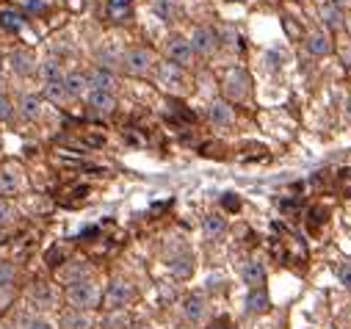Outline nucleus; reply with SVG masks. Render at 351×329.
Segmentation results:
<instances>
[{
  "label": "nucleus",
  "mask_w": 351,
  "mask_h": 329,
  "mask_svg": "<svg viewBox=\"0 0 351 329\" xmlns=\"http://www.w3.org/2000/svg\"><path fill=\"white\" fill-rule=\"evenodd\" d=\"M97 299H100V291H97L95 280H89V277L75 280V282L66 285V302H69L75 310H83V313H86L89 307L97 304Z\"/></svg>",
  "instance_id": "obj_1"
},
{
  "label": "nucleus",
  "mask_w": 351,
  "mask_h": 329,
  "mask_svg": "<svg viewBox=\"0 0 351 329\" xmlns=\"http://www.w3.org/2000/svg\"><path fill=\"white\" fill-rule=\"evenodd\" d=\"M163 50H166V58H169L174 66H180V69H189L191 61H194V56H197L194 47H191V42H189V36H183V34L166 36Z\"/></svg>",
  "instance_id": "obj_2"
},
{
  "label": "nucleus",
  "mask_w": 351,
  "mask_h": 329,
  "mask_svg": "<svg viewBox=\"0 0 351 329\" xmlns=\"http://www.w3.org/2000/svg\"><path fill=\"white\" fill-rule=\"evenodd\" d=\"M119 64H122V69H125L128 75L141 77V75L152 72L155 56H152V50H147V47H130V50L122 53V61H119Z\"/></svg>",
  "instance_id": "obj_3"
},
{
  "label": "nucleus",
  "mask_w": 351,
  "mask_h": 329,
  "mask_svg": "<svg viewBox=\"0 0 351 329\" xmlns=\"http://www.w3.org/2000/svg\"><path fill=\"white\" fill-rule=\"evenodd\" d=\"M133 299V285L128 280H114L108 288H106V296H103V304L106 310L111 313H122Z\"/></svg>",
  "instance_id": "obj_4"
},
{
  "label": "nucleus",
  "mask_w": 351,
  "mask_h": 329,
  "mask_svg": "<svg viewBox=\"0 0 351 329\" xmlns=\"http://www.w3.org/2000/svg\"><path fill=\"white\" fill-rule=\"evenodd\" d=\"M180 315L189 326H199L205 318H208V302L199 296V293H191L180 302Z\"/></svg>",
  "instance_id": "obj_5"
},
{
  "label": "nucleus",
  "mask_w": 351,
  "mask_h": 329,
  "mask_svg": "<svg viewBox=\"0 0 351 329\" xmlns=\"http://www.w3.org/2000/svg\"><path fill=\"white\" fill-rule=\"evenodd\" d=\"M155 77L160 80V84L166 89H174V92H183L186 89V75L180 66H174L171 61H163V64H155Z\"/></svg>",
  "instance_id": "obj_6"
},
{
  "label": "nucleus",
  "mask_w": 351,
  "mask_h": 329,
  "mask_svg": "<svg viewBox=\"0 0 351 329\" xmlns=\"http://www.w3.org/2000/svg\"><path fill=\"white\" fill-rule=\"evenodd\" d=\"M189 42H191L194 53H199V56H210V53L219 47V31H213V28H208V25H199V28L191 31Z\"/></svg>",
  "instance_id": "obj_7"
},
{
  "label": "nucleus",
  "mask_w": 351,
  "mask_h": 329,
  "mask_svg": "<svg viewBox=\"0 0 351 329\" xmlns=\"http://www.w3.org/2000/svg\"><path fill=\"white\" fill-rule=\"evenodd\" d=\"M224 92L230 100L241 103L246 95H249V75L243 69H232L227 77H224Z\"/></svg>",
  "instance_id": "obj_8"
},
{
  "label": "nucleus",
  "mask_w": 351,
  "mask_h": 329,
  "mask_svg": "<svg viewBox=\"0 0 351 329\" xmlns=\"http://www.w3.org/2000/svg\"><path fill=\"white\" fill-rule=\"evenodd\" d=\"M241 280L249 285V291H254V288H266V269H263V263L260 260H243V266H241Z\"/></svg>",
  "instance_id": "obj_9"
},
{
  "label": "nucleus",
  "mask_w": 351,
  "mask_h": 329,
  "mask_svg": "<svg viewBox=\"0 0 351 329\" xmlns=\"http://www.w3.org/2000/svg\"><path fill=\"white\" fill-rule=\"evenodd\" d=\"M169 271L178 277V280H189L194 274V255L191 252H180V255H171L169 258Z\"/></svg>",
  "instance_id": "obj_10"
},
{
  "label": "nucleus",
  "mask_w": 351,
  "mask_h": 329,
  "mask_svg": "<svg viewBox=\"0 0 351 329\" xmlns=\"http://www.w3.org/2000/svg\"><path fill=\"white\" fill-rule=\"evenodd\" d=\"M86 103H89V108H92L95 114H111V111L117 108L114 92H97V89H92L89 95H86Z\"/></svg>",
  "instance_id": "obj_11"
},
{
  "label": "nucleus",
  "mask_w": 351,
  "mask_h": 329,
  "mask_svg": "<svg viewBox=\"0 0 351 329\" xmlns=\"http://www.w3.org/2000/svg\"><path fill=\"white\" fill-rule=\"evenodd\" d=\"M106 17L117 25L128 23L133 17V0H108L106 3Z\"/></svg>",
  "instance_id": "obj_12"
},
{
  "label": "nucleus",
  "mask_w": 351,
  "mask_h": 329,
  "mask_svg": "<svg viewBox=\"0 0 351 329\" xmlns=\"http://www.w3.org/2000/svg\"><path fill=\"white\" fill-rule=\"evenodd\" d=\"M86 84H89V92H92V89H97V92H111L114 84H117V77H114L106 66H97V69H92L89 75H86Z\"/></svg>",
  "instance_id": "obj_13"
},
{
  "label": "nucleus",
  "mask_w": 351,
  "mask_h": 329,
  "mask_svg": "<svg viewBox=\"0 0 351 329\" xmlns=\"http://www.w3.org/2000/svg\"><path fill=\"white\" fill-rule=\"evenodd\" d=\"M0 28L6 34H20L25 28V14L17 9H0Z\"/></svg>",
  "instance_id": "obj_14"
},
{
  "label": "nucleus",
  "mask_w": 351,
  "mask_h": 329,
  "mask_svg": "<svg viewBox=\"0 0 351 329\" xmlns=\"http://www.w3.org/2000/svg\"><path fill=\"white\" fill-rule=\"evenodd\" d=\"M269 310V293L266 288H254L246 296V315H263Z\"/></svg>",
  "instance_id": "obj_15"
},
{
  "label": "nucleus",
  "mask_w": 351,
  "mask_h": 329,
  "mask_svg": "<svg viewBox=\"0 0 351 329\" xmlns=\"http://www.w3.org/2000/svg\"><path fill=\"white\" fill-rule=\"evenodd\" d=\"M304 47H307V53H313V56L321 58V56H329V53H332V39H329L324 31H315V34L307 36Z\"/></svg>",
  "instance_id": "obj_16"
},
{
  "label": "nucleus",
  "mask_w": 351,
  "mask_h": 329,
  "mask_svg": "<svg viewBox=\"0 0 351 329\" xmlns=\"http://www.w3.org/2000/svg\"><path fill=\"white\" fill-rule=\"evenodd\" d=\"M202 232H205V238H213V241L221 238L227 232V219L221 213H208L202 219Z\"/></svg>",
  "instance_id": "obj_17"
},
{
  "label": "nucleus",
  "mask_w": 351,
  "mask_h": 329,
  "mask_svg": "<svg viewBox=\"0 0 351 329\" xmlns=\"http://www.w3.org/2000/svg\"><path fill=\"white\" fill-rule=\"evenodd\" d=\"M208 119L213 125H230L235 119V108L230 103H210L208 106Z\"/></svg>",
  "instance_id": "obj_18"
},
{
  "label": "nucleus",
  "mask_w": 351,
  "mask_h": 329,
  "mask_svg": "<svg viewBox=\"0 0 351 329\" xmlns=\"http://www.w3.org/2000/svg\"><path fill=\"white\" fill-rule=\"evenodd\" d=\"M64 89H66V97H80L89 92V84H86V75L83 72H69L64 75Z\"/></svg>",
  "instance_id": "obj_19"
},
{
  "label": "nucleus",
  "mask_w": 351,
  "mask_h": 329,
  "mask_svg": "<svg viewBox=\"0 0 351 329\" xmlns=\"http://www.w3.org/2000/svg\"><path fill=\"white\" fill-rule=\"evenodd\" d=\"M61 329H92V318L83 310H69L61 315Z\"/></svg>",
  "instance_id": "obj_20"
},
{
  "label": "nucleus",
  "mask_w": 351,
  "mask_h": 329,
  "mask_svg": "<svg viewBox=\"0 0 351 329\" xmlns=\"http://www.w3.org/2000/svg\"><path fill=\"white\" fill-rule=\"evenodd\" d=\"M321 20H324V25H326V28L337 31V28H343L346 14H343V9H340L337 3H324V6H321Z\"/></svg>",
  "instance_id": "obj_21"
},
{
  "label": "nucleus",
  "mask_w": 351,
  "mask_h": 329,
  "mask_svg": "<svg viewBox=\"0 0 351 329\" xmlns=\"http://www.w3.org/2000/svg\"><path fill=\"white\" fill-rule=\"evenodd\" d=\"M23 188V178L14 169H0V194H17Z\"/></svg>",
  "instance_id": "obj_22"
},
{
  "label": "nucleus",
  "mask_w": 351,
  "mask_h": 329,
  "mask_svg": "<svg viewBox=\"0 0 351 329\" xmlns=\"http://www.w3.org/2000/svg\"><path fill=\"white\" fill-rule=\"evenodd\" d=\"M45 84H64V72H61V64L56 58H47L42 66H39Z\"/></svg>",
  "instance_id": "obj_23"
},
{
  "label": "nucleus",
  "mask_w": 351,
  "mask_h": 329,
  "mask_svg": "<svg viewBox=\"0 0 351 329\" xmlns=\"http://www.w3.org/2000/svg\"><path fill=\"white\" fill-rule=\"evenodd\" d=\"M12 66H14V72L17 75H31L34 72V56L31 53H25V50H17V53H12Z\"/></svg>",
  "instance_id": "obj_24"
},
{
  "label": "nucleus",
  "mask_w": 351,
  "mask_h": 329,
  "mask_svg": "<svg viewBox=\"0 0 351 329\" xmlns=\"http://www.w3.org/2000/svg\"><path fill=\"white\" fill-rule=\"evenodd\" d=\"M20 111L25 119H39L42 117V100L36 95H25L23 103H20Z\"/></svg>",
  "instance_id": "obj_25"
},
{
  "label": "nucleus",
  "mask_w": 351,
  "mask_h": 329,
  "mask_svg": "<svg viewBox=\"0 0 351 329\" xmlns=\"http://www.w3.org/2000/svg\"><path fill=\"white\" fill-rule=\"evenodd\" d=\"M155 12L169 23V20H174V17H178V0H155Z\"/></svg>",
  "instance_id": "obj_26"
},
{
  "label": "nucleus",
  "mask_w": 351,
  "mask_h": 329,
  "mask_svg": "<svg viewBox=\"0 0 351 329\" xmlns=\"http://www.w3.org/2000/svg\"><path fill=\"white\" fill-rule=\"evenodd\" d=\"M335 277H337V282H340L346 291H351V260H343V263L335 269Z\"/></svg>",
  "instance_id": "obj_27"
},
{
  "label": "nucleus",
  "mask_w": 351,
  "mask_h": 329,
  "mask_svg": "<svg viewBox=\"0 0 351 329\" xmlns=\"http://www.w3.org/2000/svg\"><path fill=\"white\" fill-rule=\"evenodd\" d=\"M14 277H17V271H14L12 263H0V291L9 288L14 282Z\"/></svg>",
  "instance_id": "obj_28"
},
{
  "label": "nucleus",
  "mask_w": 351,
  "mask_h": 329,
  "mask_svg": "<svg viewBox=\"0 0 351 329\" xmlns=\"http://www.w3.org/2000/svg\"><path fill=\"white\" fill-rule=\"evenodd\" d=\"M23 329H53V324H50L45 315H34V318H28V321L23 324Z\"/></svg>",
  "instance_id": "obj_29"
},
{
  "label": "nucleus",
  "mask_w": 351,
  "mask_h": 329,
  "mask_svg": "<svg viewBox=\"0 0 351 329\" xmlns=\"http://www.w3.org/2000/svg\"><path fill=\"white\" fill-rule=\"evenodd\" d=\"M12 219H14V210H12V205L0 199V227H6Z\"/></svg>",
  "instance_id": "obj_30"
},
{
  "label": "nucleus",
  "mask_w": 351,
  "mask_h": 329,
  "mask_svg": "<svg viewBox=\"0 0 351 329\" xmlns=\"http://www.w3.org/2000/svg\"><path fill=\"white\" fill-rule=\"evenodd\" d=\"M12 114H14V106H12V100L0 95V122H3V119H9Z\"/></svg>",
  "instance_id": "obj_31"
},
{
  "label": "nucleus",
  "mask_w": 351,
  "mask_h": 329,
  "mask_svg": "<svg viewBox=\"0 0 351 329\" xmlns=\"http://www.w3.org/2000/svg\"><path fill=\"white\" fill-rule=\"evenodd\" d=\"M221 205H224L227 210H238V208H241V199H238V194H232V191H227V194L221 197Z\"/></svg>",
  "instance_id": "obj_32"
},
{
  "label": "nucleus",
  "mask_w": 351,
  "mask_h": 329,
  "mask_svg": "<svg viewBox=\"0 0 351 329\" xmlns=\"http://www.w3.org/2000/svg\"><path fill=\"white\" fill-rule=\"evenodd\" d=\"M47 95L53 100H64L66 97V89H64V84H47Z\"/></svg>",
  "instance_id": "obj_33"
},
{
  "label": "nucleus",
  "mask_w": 351,
  "mask_h": 329,
  "mask_svg": "<svg viewBox=\"0 0 351 329\" xmlns=\"http://www.w3.org/2000/svg\"><path fill=\"white\" fill-rule=\"evenodd\" d=\"M23 3H25V9L34 12V14H39V12L47 9V0H23Z\"/></svg>",
  "instance_id": "obj_34"
},
{
  "label": "nucleus",
  "mask_w": 351,
  "mask_h": 329,
  "mask_svg": "<svg viewBox=\"0 0 351 329\" xmlns=\"http://www.w3.org/2000/svg\"><path fill=\"white\" fill-rule=\"evenodd\" d=\"M213 329H235V326H232V324H230V321H219V324H216V326H213Z\"/></svg>",
  "instance_id": "obj_35"
},
{
  "label": "nucleus",
  "mask_w": 351,
  "mask_h": 329,
  "mask_svg": "<svg viewBox=\"0 0 351 329\" xmlns=\"http://www.w3.org/2000/svg\"><path fill=\"white\" fill-rule=\"evenodd\" d=\"M0 95H3V80H0Z\"/></svg>",
  "instance_id": "obj_36"
},
{
  "label": "nucleus",
  "mask_w": 351,
  "mask_h": 329,
  "mask_svg": "<svg viewBox=\"0 0 351 329\" xmlns=\"http://www.w3.org/2000/svg\"><path fill=\"white\" fill-rule=\"evenodd\" d=\"M348 34H351V17H348Z\"/></svg>",
  "instance_id": "obj_37"
},
{
  "label": "nucleus",
  "mask_w": 351,
  "mask_h": 329,
  "mask_svg": "<svg viewBox=\"0 0 351 329\" xmlns=\"http://www.w3.org/2000/svg\"><path fill=\"white\" fill-rule=\"evenodd\" d=\"M133 329H144V326H133Z\"/></svg>",
  "instance_id": "obj_38"
},
{
  "label": "nucleus",
  "mask_w": 351,
  "mask_h": 329,
  "mask_svg": "<svg viewBox=\"0 0 351 329\" xmlns=\"http://www.w3.org/2000/svg\"><path fill=\"white\" fill-rule=\"evenodd\" d=\"M178 329H189V326H178Z\"/></svg>",
  "instance_id": "obj_39"
},
{
  "label": "nucleus",
  "mask_w": 351,
  "mask_h": 329,
  "mask_svg": "<svg viewBox=\"0 0 351 329\" xmlns=\"http://www.w3.org/2000/svg\"><path fill=\"white\" fill-rule=\"evenodd\" d=\"M64 3H72V0H64Z\"/></svg>",
  "instance_id": "obj_40"
}]
</instances>
